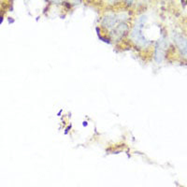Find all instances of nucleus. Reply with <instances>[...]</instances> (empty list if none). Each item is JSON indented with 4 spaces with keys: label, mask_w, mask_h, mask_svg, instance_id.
<instances>
[{
    "label": "nucleus",
    "mask_w": 187,
    "mask_h": 187,
    "mask_svg": "<svg viewBox=\"0 0 187 187\" xmlns=\"http://www.w3.org/2000/svg\"><path fill=\"white\" fill-rule=\"evenodd\" d=\"M51 1H53V2H58L59 0H51Z\"/></svg>",
    "instance_id": "423d86ee"
},
{
    "label": "nucleus",
    "mask_w": 187,
    "mask_h": 187,
    "mask_svg": "<svg viewBox=\"0 0 187 187\" xmlns=\"http://www.w3.org/2000/svg\"><path fill=\"white\" fill-rule=\"evenodd\" d=\"M118 19H117V16H114V15H108L106 16L103 21H102V25L105 26V27H109V28H112L114 27L115 23L117 22Z\"/></svg>",
    "instance_id": "f03ea898"
},
{
    "label": "nucleus",
    "mask_w": 187,
    "mask_h": 187,
    "mask_svg": "<svg viewBox=\"0 0 187 187\" xmlns=\"http://www.w3.org/2000/svg\"><path fill=\"white\" fill-rule=\"evenodd\" d=\"M124 1L127 3V4H132V2H133V0H124Z\"/></svg>",
    "instance_id": "39448f33"
},
{
    "label": "nucleus",
    "mask_w": 187,
    "mask_h": 187,
    "mask_svg": "<svg viewBox=\"0 0 187 187\" xmlns=\"http://www.w3.org/2000/svg\"><path fill=\"white\" fill-rule=\"evenodd\" d=\"M164 51H165V46H164V41H160L155 49V59L158 63H160L164 56Z\"/></svg>",
    "instance_id": "7ed1b4c3"
},
{
    "label": "nucleus",
    "mask_w": 187,
    "mask_h": 187,
    "mask_svg": "<svg viewBox=\"0 0 187 187\" xmlns=\"http://www.w3.org/2000/svg\"><path fill=\"white\" fill-rule=\"evenodd\" d=\"M174 39H175V43L177 44L178 48L182 53V54L187 55V39L184 37L179 35V34L175 35Z\"/></svg>",
    "instance_id": "f257e3e1"
},
{
    "label": "nucleus",
    "mask_w": 187,
    "mask_h": 187,
    "mask_svg": "<svg viewBox=\"0 0 187 187\" xmlns=\"http://www.w3.org/2000/svg\"><path fill=\"white\" fill-rule=\"evenodd\" d=\"M126 31H127V25H125L124 22H121L115 29V35L117 37H121Z\"/></svg>",
    "instance_id": "20e7f679"
},
{
    "label": "nucleus",
    "mask_w": 187,
    "mask_h": 187,
    "mask_svg": "<svg viewBox=\"0 0 187 187\" xmlns=\"http://www.w3.org/2000/svg\"><path fill=\"white\" fill-rule=\"evenodd\" d=\"M2 22V17H0V23Z\"/></svg>",
    "instance_id": "0eeeda50"
}]
</instances>
